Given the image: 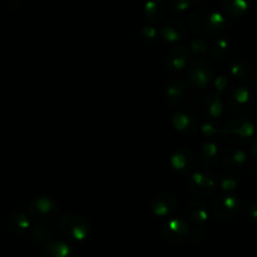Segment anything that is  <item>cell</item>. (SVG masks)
<instances>
[{
    "label": "cell",
    "mask_w": 257,
    "mask_h": 257,
    "mask_svg": "<svg viewBox=\"0 0 257 257\" xmlns=\"http://www.w3.org/2000/svg\"><path fill=\"white\" fill-rule=\"evenodd\" d=\"M245 208L243 198L233 193H223L218 196L211 206L213 216L221 221H228L236 218Z\"/></svg>",
    "instance_id": "8992f818"
},
{
    "label": "cell",
    "mask_w": 257,
    "mask_h": 257,
    "mask_svg": "<svg viewBox=\"0 0 257 257\" xmlns=\"http://www.w3.org/2000/svg\"><path fill=\"white\" fill-rule=\"evenodd\" d=\"M190 50L185 45H175L166 54V68L172 73H180L186 70L190 64Z\"/></svg>",
    "instance_id": "9a60e30c"
},
{
    "label": "cell",
    "mask_w": 257,
    "mask_h": 257,
    "mask_svg": "<svg viewBox=\"0 0 257 257\" xmlns=\"http://www.w3.org/2000/svg\"><path fill=\"white\" fill-rule=\"evenodd\" d=\"M167 13V5L162 0H151L147 2L143 7V15L146 20L151 24L155 23H161Z\"/></svg>",
    "instance_id": "7402d4cb"
},
{
    "label": "cell",
    "mask_w": 257,
    "mask_h": 257,
    "mask_svg": "<svg viewBox=\"0 0 257 257\" xmlns=\"http://www.w3.org/2000/svg\"><path fill=\"white\" fill-rule=\"evenodd\" d=\"M206 237L205 231L201 227H193L190 230V235H188V238H190L192 242H202Z\"/></svg>",
    "instance_id": "836d02e7"
},
{
    "label": "cell",
    "mask_w": 257,
    "mask_h": 257,
    "mask_svg": "<svg viewBox=\"0 0 257 257\" xmlns=\"http://www.w3.org/2000/svg\"><path fill=\"white\" fill-rule=\"evenodd\" d=\"M250 153L253 157V160L257 161V136L251 140L250 142Z\"/></svg>",
    "instance_id": "e575fe53"
},
{
    "label": "cell",
    "mask_w": 257,
    "mask_h": 257,
    "mask_svg": "<svg viewBox=\"0 0 257 257\" xmlns=\"http://www.w3.org/2000/svg\"><path fill=\"white\" fill-rule=\"evenodd\" d=\"M200 132L202 133L203 137L207 138L208 141H213V138L222 135L223 127L221 125V123L218 122V120L206 119L203 120V122H201Z\"/></svg>",
    "instance_id": "83f0119b"
},
{
    "label": "cell",
    "mask_w": 257,
    "mask_h": 257,
    "mask_svg": "<svg viewBox=\"0 0 257 257\" xmlns=\"http://www.w3.org/2000/svg\"><path fill=\"white\" fill-rule=\"evenodd\" d=\"M255 89H256V92H257V75H256V79H255Z\"/></svg>",
    "instance_id": "d590c367"
},
{
    "label": "cell",
    "mask_w": 257,
    "mask_h": 257,
    "mask_svg": "<svg viewBox=\"0 0 257 257\" xmlns=\"http://www.w3.org/2000/svg\"><path fill=\"white\" fill-rule=\"evenodd\" d=\"M178 200L173 193L160 192L151 200V211L156 217L168 218L176 212Z\"/></svg>",
    "instance_id": "7c38bea8"
},
{
    "label": "cell",
    "mask_w": 257,
    "mask_h": 257,
    "mask_svg": "<svg viewBox=\"0 0 257 257\" xmlns=\"http://www.w3.org/2000/svg\"><path fill=\"white\" fill-rule=\"evenodd\" d=\"M247 153L242 148H228L221 155V163L227 171L236 172L247 163Z\"/></svg>",
    "instance_id": "ac0fdd59"
},
{
    "label": "cell",
    "mask_w": 257,
    "mask_h": 257,
    "mask_svg": "<svg viewBox=\"0 0 257 257\" xmlns=\"http://www.w3.org/2000/svg\"><path fill=\"white\" fill-rule=\"evenodd\" d=\"M231 49V43L227 37L218 35L208 43V53L217 60H223L228 57Z\"/></svg>",
    "instance_id": "603a6c76"
},
{
    "label": "cell",
    "mask_w": 257,
    "mask_h": 257,
    "mask_svg": "<svg viewBox=\"0 0 257 257\" xmlns=\"http://www.w3.org/2000/svg\"><path fill=\"white\" fill-rule=\"evenodd\" d=\"M201 110L206 115L207 119L218 120L225 112V104H223L222 97L216 94L215 92L210 93L201 100Z\"/></svg>",
    "instance_id": "2e32d148"
},
{
    "label": "cell",
    "mask_w": 257,
    "mask_h": 257,
    "mask_svg": "<svg viewBox=\"0 0 257 257\" xmlns=\"http://www.w3.org/2000/svg\"><path fill=\"white\" fill-rule=\"evenodd\" d=\"M191 30L203 37H215L227 28V18L222 12L212 8H200L191 12L188 18Z\"/></svg>",
    "instance_id": "6da1fadb"
},
{
    "label": "cell",
    "mask_w": 257,
    "mask_h": 257,
    "mask_svg": "<svg viewBox=\"0 0 257 257\" xmlns=\"http://www.w3.org/2000/svg\"><path fill=\"white\" fill-rule=\"evenodd\" d=\"M256 133V125L246 115H238L232 118L223 127V137L228 143L233 146H242L251 142Z\"/></svg>",
    "instance_id": "3957f363"
},
{
    "label": "cell",
    "mask_w": 257,
    "mask_h": 257,
    "mask_svg": "<svg viewBox=\"0 0 257 257\" xmlns=\"http://www.w3.org/2000/svg\"><path fill=\"white\" fill-rule=\"evenodd\" d=\"M58 230L65 238L75 242H84L92 231L90 222L85 217L75 213H67L58 220Z\"/></svg>",
    "instance_id": "7a4b0ae2"
},
{
    "label": "cell",
    "mask_w": 257,
    "mask_h": 257,
    "mask_svg": "<svg viewBox=\"0 0 257 257\" xmlns=\"http://www.w3.org/2000/svg\"><path fill=\"white\" fill-rule=\"evenodd\" d=\"M241 185V177L237 172H232V171H226L220 178L217 180V186L221 191L225 193H232L240 187Z\"/></svg>",
    "instance_id": "4316f807"
},
{
    "label": "cell",
    "mask_w": 257,
    "mask_h": 257,
    "mask_svg": "<svg viewBox=\"0 0 257 257\" xmlns=\"http://www.w3.org/2000/svg\"><path fill=\"white\" fill-rule=\"evenodd\" d=\"M167 5V9L172 13H185L187 10H190L192 8L193 2L192 0H170L168 3H166Z\"/></svg>",
    "instance_id": "1f68e13d"
},
{
    "label": "cell",
    "mask_w": 257,
    "mask_h": 257,
    "mask_svg": "<svg viewBox=\"0 0 257 257\" xmlns=\"http://www.w3.org/2000/svg\"><path fill=\"white\" fill-rule=\"evenodd\" d=\"M32 218L24 211H15L8 218V228L14 235H24L29 232Z\"/></svg>",
    "instance_id": "ffe728a7"
},
{
    "label": "cell",
    "mask_w": 257,
    "mask_h": 257,
    "mask_svg": "<svg viewBox=\"0 0 257 257\" xmlns=\"http://www.w3.org/2000/svg\"><path fill=\"white\" fill-rule=\"evenodd\" d=\"M187 48L188 50H191L190 53H192L193 55L200 58L208 53V42L205 39V38H201V37L191 38Z\"/></svg>",
    "instance_id": "f546056e"
},
{
    "label": "cell",
    "mask_w": 257,
    "mask_h": 257,
    "mask_svg": "<svg viewBox=\"0 0 257 257\" xmlns=\"http://www.w3.org/2000/svg\"><path fill=\"white\" fill-rule=\"evenodd\" d=\"M186 79L190 87L196 90H205L212 84L215 79V70L203 58H196L191 60L188 67L186 68Z\"/></svg>",
    "instance_id": "277c9868"
},
{
    "label": "cell",
    "mask_w": 257,
    "mask_h": 257,
    "mask_svg": "<svg viewBox=\"0 0 257 257\" xmlns=\"http://www.w3.org/2000/svg\"><path fill=\"white\" fill-rule=\"evenodd\" d=\"M158 37L167 43H177L187 35V25L178 18H168L158 25Z\"/></svg>",
    "instance_id": "8fae6325"
},
{
    "label": "cell",
    "mask_w": 257,
    "mask_h": 257,
    "mask_svg": "<svg viewBox=\"0 0 257 257\" xmlns=\"http://www.w3.org/2000/svg\"><path fill=\"white\" fill-rule=\"evenodd\" d=\"M186 218L193 225H202L210 218V211L206 203L200 200H193L186 206Z\"/></svg>",
    "instance_id": "d6986e66"
},
{
    "label": "cell",
    "mask_w": 257,
    "mask_h": 257,
    "mask_svg": "<svg viewBox=\"0 0 257 257\" xmlns=\"http://www.w3.org/2000/svg\"><path fill=\"white\" fill-rule=\"evenodd\" d=\"M43 257H77V253L65 241L53 240L44 245Z\"/></svg>",
    "instance_id": "44dd1931"
},
{
    "label": "cell",
    "mask_w": 257,
    "mask_h": 257,
    "mask_svg": "<svg viewBox=\"0 0 257 257\" xmlns=\"http://www.w3.org/2000/svg\"><path fill=\"white\" fill-rule=\"evenodd\" d=\"M243 212H245V216L248 220V222L257 226V202L256 201H250V202H247V205H246L245 208H243Z\"/></svg>",
    "instance_id": "d6a6232c"
},
{
    "label": "cell",
    "mask_w": 257,
    "mask_h": 257,
    "mask_svg": "<svg viewBox=\"0 0 257 257\" xmlns=\"http://www.w3.org/2000/svg\"><path fill=\"white\" fill-rule=\"evenodd\" d=\"M171 122H172L173 128L178 133H182V135L193 136L197 132H200L201 120L198 119V117L195 113L190 112V110L180 109L175 112Z\"/></svg>",
    "instance_id": "4fadbf2b"
},
{
    "label": "cell",
    "mask_w": 257,
    "mask_h": 257,
    "mask_svg": "<svg viewBox=\"0 0 257 257\" xmlns=\"http://www.w3.org/2000/svg\"><path fill=\"white\" fill-rule=\"evenodd\" d=\"M187 186L191 193L198 197H208L218 190L216 177L205 171H196L191 173Z\"/></svg>",
    "instance_id": "9c48e42d"
},
{
    "label": "cell",
    "mask_w": 257,
    "mask_h": 257,
    "mask_svg": "<svg viewBox=\"0 0 257 257\" xmlns=\"http://www.w3.org/2000/svg\"><path fill=\"white\" fill-rule=\"evenodd\" d=\"M221 5L225 14L231 18H241L250 10V3L247 0H223Z\"/></svg>",
    "instance_id": "484cf974"
},
{
    "label": "cell",
    "mask_w": 257,
    "mask_h": 257,
    "mask_svg": "<svg viewBox=\"0 0 257 257\" xmlns=\"http://www.w3.org/2000/svg\"><path fill=\"white\" fill-rule=\"evenodd\" d=\"M27 215L34 222L49 223L59 216V205L48 196H34L27 203Z\"/></svg>",
    "instance_id": "5b68a950"
},
{
    "label": "cell",
    "mask_w": 257,
    "mask_h": 257,
    "mask_svg": "<svg viewBox=\"0 0 257 257\" xmlns=\"http://www.w3.org/2000/svg\"><path fill=\"white\" fill-rule=\"evenodd\" d=\"M138 39L143 44H153L158 39V30L155 25L146 24L138 30Z\"/></svg>",
    "instance_id": "f1b7e54d"
},
{
    "label": "cell",
    "mask_w": 257,
    "mask_h": 257,
    "mask_svg": "<svg viewBox=\"0 0 257 257\" xmlns=\"http://www.w3.org/2000/svg\"><path fill=\"white\" fill-rule=\"evenodd\" d=\"M166 99L172 109L180 107L187 95V83L182 79H172L166 85Z\"/></svg>",
    "instance_id": "e0dca14e"
},
{
    "label": "cell",
    "mask_w": 257,
    "mask_h": 257,
    "mask_svg": "<svg viewBox=\"0 0 257 257\" xmlns=\"http://www.w3.org/2000/svg\"><path fill=\"white\" fill-rule=\"evenodd\" d=\"M213 89H215L216 94L221 95L222 97L226 92H230L231 87V78L226 74H220L217 77H215L212 82Z\"/></svg>",
    "instance_id": "4dcf8cb0"
},
{
    "label": "cell",
    "mask_w": 257,
    "mask_h": 257,
    "mask_svg": "<svg viewBox=\"0 0 257 257\" xmlns=\"http://www.w3.org/2000/svg\"><path fill=\"white\" fill-rule=\"evenodd\" d=\"M29 233L33 240L37 241L38 243H43V245H47L48 242L53 241V237H54V233H53L50 226H48V223L42 222H32Z\"/></svg>",
    "instance_id": "d4e9b609"
},
{
    "label": "cell",
    "mask_w": 257,
    "mask_h": 257,
    "mask_svg": "<svg viewBox=\"0 0 257 257\" xmlns=\"http://www.w3.org/2000/svg\"><path fill=\"white\" fill-rule=\"evenodd\" d=\"M255 104V92L247 83L233 85L227 94V105L233 113L243 114L250 112Z\"/></svg>",
    "instance_id": "ba28073f"
},
{
    "label": "cell",
    "mask_w": 257,
    "mask_h": 257,
    "mask_svg": "<svg viewBox=\"0 0 257 257\" xmlns=\"http://www.w3.org/2000/svg\"><path fill=\"white\" fill-rule=\"evenodd\" d=\"M230 73L233 79L238 80L240 83H245L252 75V69H251L250 64L245 59L237 58V59L231 62Z\"/></svg>",
    "instance_id": "cb8c5ba5"
},
{
    "label": "cell",
    "mask_w": 257,
    "mask_h": 257,
    "mask_svg": "<svg viewBox=\"0 0 257 257\" xmlns=\"http://www.w3.org/2000/svg\"><path fill=\"white\" fill-rule=\"evenodd\" d=\"M190 230V225L183 218L168 217L161 223L160 235L166 243L176 246L181 245L188 240Z\"/></svg>",
    "instance_id": "52a82bcc"
},
{
    "label": "cell",
    "mask_w": 257,
    "mask_h": 257,
    "mask_svg": "<svg viewBox=\"0 0 257 257\" xmlns=\"http://www.w3.org/2000/svg\"><path fill=\"white\" fill-rule=\"evenodd\" d=\"M220 158V146L215 141H202L197 147L196 161L203 170L215 167Z\"/></svg>",
    "instance_id": "5bb4252c"
},
{
    "label": "cell",
    "mask_w": 257,
    "mask_h": 257,
    "mask_svg": "<svg viewBox=\"0 0 257 257\" xmlns=\"http://www.w3.org/2000/svg\"><path fill=\"white\" fill-rule=\"evenodd\" d=\"M168 163H170L171 170L175 173L180 176H187L192 173L196 160L190 148L177 147L170 155Z\"/></svg>",
    "instance_id": "30bf717a"
}]
</instances>
